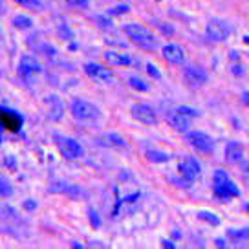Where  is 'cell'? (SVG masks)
<instances>
[{
	"instance_id": "ba28073f",
	"label": "cell",
	"mask_w": 249,
	"mask_h": 249,
	"mask_svg": "<svg viewBox=\"0 0 249 249\" xmlns=\"http://www.w3.org/2000/svg\"><path fill=\"white\" fill-rule=\"evenodd\" d=\"M181 77H183V83L189 88H202L207 83L209 75H207V71L203 70L202 66H198V64H187L185 68H183Z\"/></svg>"
},
{
	"instance_id": "d4e9b609",
	"label": "cell",
	"mask_w": 249,
	"mask_h": 249,
	"mask_svg": "<svg viewBox=\"0 0 249 249\" xmlns=\"http://www.w3.org/2000/svg\"><path fill=\"white\" fill-rule=\"evenodd\" d=\"M13 2L26 9H35V11L40 9V0H13Z\"/></svg>"
},
{
	"instance_id": "2e32d148",
	"label": "cell",
	"mask_w": 249,
	"mask_h": 249,
	"mask_svg": "<svg viewBox=\"0 0 249 249\" xmlns=\"http://www.w3.org/2000/svg\"><path fill=\"white\" fill-rule=\"evenodd\" d=\"M85 73L93 81H101V83H107V81H112V71H108L107 68H103V64H97V62H86L85 64Z\"/></svg>"
},
{
	"instance_id": "603a6c76",
	"label": "cell",
	"mask_w": 249,
	"mask_h": 249,
	"mask_svg": "<svg viewBox=\"0 0 249 249\" xmlns=\"http://www.w3.org/2000/svg\"><path fill=\"white\" fill-rule=\"evenodd\" d=\"M13 195V185L8 178L0 176V198H8V196Z\"/></svg>"
},
{
	"instance_id": "8fae6325",
	"label": "cell",
	"mask_w": 249,
	"mask_h": 249,
	"mask_svg": "<svg viewBox=\"0 0 249 249\" xmlns=\"http://www.w3.org/2000/svg\"><path fill=\"white\" fill-rule=\"evenodd\" d=\"M161 57L172 66H181L185 62V50L178 42H169L161 48Z\"/></svg>"
},
{
	"instance_id": "7a4b0ae2",
	"label": "cell",
	"mask_w": 249,
	"mask_h": 249,
	"mask_svg": "<svg viewBox=\"0 0 249 249\" xmlns=\"http://www.w3.org/2000/svg\"><path fill=\"white\" fill-rule=\"evenodd\" d=\"M213 193L220 200H233V198H238L242 195L238 185L224 169H216L213 172Z\"/></svg>"
},
{
	"instance_id": "d6a6232c",
	"label": "cell",
	"mask_w": 249,
	"mask_h": 249,
	"mask_svg": "<svg viewBox=\"0 0 249 249\" xmlns=\"http://www.w3.org/2000/svg\"><path fill=\"white\" fill-rule=\"evenodd\" d=\"M88 216L92 218V224H93V227H97V226H99V216H97V213H95V211H93V209H90V214H88Z\"/></svg>"
},
{
	"instance_id": "ac0fdd59",
	"label": "cell",
	"mask_w": 249,
	"mask_h": 249,
	"mask_svg": "<svg viewBox=\"0 0 249 249\" xmlns=\"http://www.w3.org/2000/svg\"><path fill=\"white\" fill-rule=\"evenodd\" d=\"M46 105H48V116L53 121H61L62 119V112H64V105L62 101L57 97V95H48L46 97Z\"/></svg>"
},
{
	"instance_id": "ffe728a7",
	"label": "cell",
	"mask_w": 249,
	"mask_h": 249,
	"mask_svg": "<svg viewBox=\"0 0 249 249\" xmlns=\"http://www.w3.org/2000/svg\"><path fill=\"white\" fill-rule=\"evenodd\" d=\"M11 24L15 26L17 30H30L31 26H33V20L28 15H15Z\"/></svg>"
},
{
	"instance_id": "f546056e",
	"label": "cell",
	"mask_w": 249,
	"mask_h": 249,
	"mask_svg": "<svg viewBox=\"0 0 249 249\" xmlns=\"http://www.w3.org/2000/svg\"><path fill=\"white\" fill-rule=\"evenodd\" d=\"M128 11H130L128 6L121 4V6H114V8H110L108 15H124V13H128Z\"/></svg>"
},
{
	"instance_id": "60d3db41",
	"label": "cell",
	"mask_w": 249,
	"mask_h": 249,
	"mask_svg": "<svg viewBox=\"0 0 249 249\" xmlns=\"http://www.w3.org/2000/svg\"><path fill=\"white\" fill-rule=\"evenodd\" d=\"M244 211H246V213L249 214V203H246V205H244Z\"/></svg>"
},
{
	"instance_id": "d590c367",
	"label": "cell",
	"mask_w": 249,
	"mask_h": 249,
	"mask_svg": "<svg viewBox=\"0 0 249 249\" xmlns=\"http://www.w3.org/2000/svg\"><path fill=\"white\" fill-rule=\"evenodd\" d=\"M95 20L99 22V26H101V28H103V26H105V28H110V24H112V22L108 20V18H103V17H97Z\"/></svg>"
},
{
	"instance_id": "ab89813d",
	"label": "cell",
	"mask_w": 249,
	"mask_h": 249,
	"mask_svg": "<svg viewBox=\"0 0 249 249\" xmlns=\"http://www.w3.org/2000/svg\"><path fill=\"white\" fill-rule=\"evenodd\" d=\"M216 246H218V248H226V240H220V238H216Z\"/></svg>"
},
{
	"instance_id": "1f68e13d",
	"label": "cell",
	"mask_w": 249,
	"mask_h": 249,
	"mask_svg": "<svg viewBox=\"0 0 249 249\" xmlns=\"http://www.w3.org/2000/svg\"><path fill=\"white\" fill-rule=\"evenodd\" d=\"M147 71H148V73H150V75H152V77H156V79H160V77H161V73H160V71L156 70V66H154V64H147Z\"/></svg>"
},
{
	"instance_id": "74e56055",
	"label": "cell",
	"mask_w": 249,
	"mask_h": 249,
	"mask_svg": "<svg viewBox=\"0 0 249 249\" xmlns=\"http://www.w3.org/2000/svg\"><path fill=\"white\" fill-rule=\"evenodd\" d=\"M161 246H163V248H167V249H176V248H178V246H176L172 240H161Z\"/></svg>"
},
{
	"instance_id": "8992f818",
	"label": "cell",
	"mask_w": 249,
	"mask_h": 249,
	"mask_svg": "<svg viewBox=\"0 0 249 249\" xmlns=\"http://www.w3.org/2000/svg\"><path fill=\"white\" fill-rule=\"evenodd\" d=\"M231 33H233V28L222 18H211L205 28V35L213 42H226L231 37Z\"/></svg>"
},
{
	"instance_id": "83f0119b",
	"label": "cell",
	"mask_w": 249,
	"mask_h": 249,
	"mask_svg": "<svg viewBox=\"0 0 249 249\" xmlns=\"http://www.w3.org/2000/svg\"><path fill=\"white\" fill-rule=\"evenodd\" d=\"M68 6L71 8H77V9H85L90 6V0H64Z\"/></svg>"
},
{
	"instance_id": "9a60e30c",
	"label": "cell",
	"mask_w": 249,
	"mask_h": 249,
	"mask_svg": "<svg viewBox=\"0 0 249 249\" xmlns=\"http://www.w3.org/2000/svg\"><path fill=\"white\" fill-rule=\"evenodd\" d=\"M167 123L171 124L174 130H178V132H187L189 130V126H191V117L183 116V114H179L176 108H172L167 112Z\"/></svg>"
},
{
	"instance_id": "e0dca14e",
	"label": "cell",
	"mask_w": 249,
	"mask_h": 249,
	"mask_svg": "<svg viewBox=\"0 0 249 249\" xmlns=\"http://www.w3.org/2000/svg\"><path fill=\"white\" fill-rule=\"evenodd\" d=\"M224 160L229 165H240L244 161V147L238 141H229L224 150Z\"/></svg>"
},
{
	"instance_id": "484cf974",
	"label": "cell",
	"mask_w": 249,
	"mask_h": 249,
	"mask_svg": "<svg viewBox=\"0 0 249 249\" xmlns=\"http://www.w3.org/2000/svg\"><path fill=\"white\" fill-rule=\"evenodd\" d=\"M179 114H183V116L191 117V119H195V117H200V112L196 108H191V107H185V105H181V107H176Z\"/></svg>"
},
{
	"instance_id": "f1b7e54d",
	"label": "cell",
	"mask_w": 249,
	"mask_h": 249,
	"mask_svg": "<svg viewBox=\"0 0 249 249\" xmlns=\"http://www.w3.org/2000/svg\"><path fill=\"white\" fill-rule=\"evenodd\" d=\"M158 28H160V31H161L163 35H167V37H172V35H174V28H172L171 24H167V22H158Z\"/></svg>"
},
{
	"instance_id": "8d00e7d4",
	"label": "cell",
	"mask_w": 249,
	"mask_h": 249,
	"mask_svg": "<svg viewBox=\"0 0 249 249\" xmlns=\"http://www.w3.org/2000/svg\"><path fill=\"white\" fill-rule=\"evenodd\" d=\"M240 101H242V105H244V107H248L249 108V92H244L240 95Z\"/></svg>"
},
{
	"instance_id": "cb8c5ba5",
	"label": "cell",
	"mask_w": 249,
	"mask_h": 249,
	"mask_svg": "<svg viewBox=\"0 0 249 249\" xmlns=\"http://www.w3.org/2000/svg\"><path fill=\"white\" fill-rule=\"evenodd\" d=\"M198 218L203 220V222H209L211 226H220V218L216 214H213L211 211H200L198 213Z\"/></svg>"
},
{
	"instance_id": "d6986e66",
	"label": "cell",
	"mask_w": 249,
	"mask_h": 249,
	"mask_svg": "<svg viewBox=\"0 0 249 249\" xmlns=\"http://www.w3.org/2000/svg\"><path fill=\"white\" fill-rule=\"evenodd\" d=\"M145 158H147L150 163H167V161H171L174 156L171 152L160 150V148H147L145 150Z\"/></svg>"
},
{
	"instance_id": "4dcf8cb0",
	"label": "cell",
	"mask_w": 249,
	"mask_h": 249,
	"mask_svg": "<svg viewBox=\"0 0 249 249\" xmlns=\"http://www.w3.org/2000/svg\"><path fill=\"white\" fill-rule=\"evenodd\" d=\"M108 140H112V145H116V147H126V141L117 134H108Z\"/></svg>"
},
{
	"instance_id": "7c38bea8",
	"label": "cell",
	"mask_w": 249,
	"mask_h": 249,
	"mask_svg": "<svg viewBox=\"0 0 249 249\" xmlns=\"http://www.w3.org/2000/svg\"><path fill=\"white\" fill-rule=\"evenodd\" d=\"M50 193H57V195H64V196H70V198H83L86 195L85 191L81 189L75 183H68V181H53L50 185Z\"/></svg>"
},
{
	"instance_id": "30bf717a",
	"label": "cell",
	"mask_w": 249,
	"mask_h": 249,
	"mask_svg": "<svg viewBox=\"0 0 249 249\" xmlns=\"http://www.w3.org/2000/svg\"><path fill=\"white\" fill-rule=\"evenodd\" d=\"M178 172H179V176L195 181V179L202 174V163L196 160L195 156H185V158L179 160Z\"/></svg>"
},
{
	"instance_id": "5bb4252c",
	"label": "cell",
	"mask_w": 249,
	"mask_h": 249,
	"mask_svg": "<svg viewBox=\"0 0 249 249\" xmlns=\"http://www.w3.org/2000/svg\"><path fill=\"white\" fill-rule=\"evenodd\" d=\"M0 124L4 128H8L9 132H18L20 126H22V117L13 110L0 108Z\"/></svg>"
},
{
	"instance_id": "3957f363",
	"label": "cell",
	"mask_w": 249,
	"mask_h": 249,
	"mask_svg": "<svg viewBox=\"0 0 249 249\" xmlns=\"http://www.w3.org/2000/svg\"><path fill=\"white\" fill-rule=\"evenodd\" d=\"M70 112H71V116L75 117L77 121H85V123L99 121L101 116H103L101 108H99L97 105H93L92 101H86V99H81V97L71 99Z\"/></svg>"
},
{
	"instance_id": "e575fe53",
	"label": "cell",
	"mask_w": 249,
	"mask_h": 249,
	"mask_svg": "<svg viewBox=\"0 0 249 249\" xmlns=\"http://www.w3.org/2000/svg\"><path fill=\"white\" fill-rule=\"evenodd\" d=\"M22 207H24L26 211H35V209H37V203L33 202V200H30V202H24V203H22Z\"/></svg>"
},
{
	"instance_id": "836d02e7",
	"label": "cell",
	"mask_w": 249,
	"mask_h": 249,
	"mask_svg": "<svg viewBox=\"0 0 249 249\" xmlns=\"http://www.w3.org/2000/svg\"><path fill=\"white\" fill-rule=\"evenodd\" d=\"M240 171H242V174H244L246 178H249V161H242V163H240Z\"/></svg>"
},
{
	"instance_id": "4fadbf2b",
	"label": "cell",
	"mask_w": 249,
	"mask_h": 249,
	"mask_svg": "<svg viewBox=\"0 0 249 249\" xmlns=\"http://www.w3.org/2000/svg\"><path fill=\"white\" fill-rule=\"evenodd\" d=\"M105 61L112 68H126V66L134 64V59L130 55L124 53V52H117V50H108L105 53Z\"/></svg>"
},
{
	"instance_id": "f35d334b",
	"label": "cell",
	"mask_w": 249,
	"mask_h": 249,
	"mask_svg": "<svg viewBox=\"0 0 249 249\" xmlns=\"http://www.w3.org/2000/svg\"><path fill=\"white\" fill-rule=\"evenodd\" d=\"M233 73H234V75H244L242 64H234V66H233Z\"/></svg>"
},
{
	"instance_id": "52a82bcc",
	"label": "cell",
	"mask_w": 249,
	"mask_h": 249,
	"mask_svg": "<svg viewBox=\"0 0 249 249\" xmlns=\"http://www.w3.org/2000/svg\"><path fill=\"white\" fill-rule=\"evenodd\" d=\"M130 116H132V119H136L138 123L145 124V126H156L158 124V114L147 103H134L130 107Z\"/></svg>"
},
{
	"instance_id": "44dd1931",
	"label": "cell",
	"mask_w": 249,
	"mask_h": 249,
	"mask_svg": "<svg viewBox=\"0 0 249 249\" xmlns=\"http://www.w3.org/2000/svg\"><path fill=\"white\" fill-rule=\"evenodd\" d=\"M227 236L231 240H249V227H242V229H227Z\"/></svg>"
},
{
	"instance_id": "6da1fadb",
	"label": "cell",
	"mask_w": 249,
	"mask_h": 249,
	"mask_svg": "<svg viewBox=\"0 0 249 249\" xmlns=\"http://www.w3.org/2000/svg\"><path fill=\"white\" fill-rule=\"evenodd\" d=\"M123 31L124 35L128 37V39L132 40L136 46H140L141 50H148V52H152L158 48V37H156L152 31L145 28V26H141L138 22H128L123 26Z\"/></svg>"
},
{
	"instance_id": "9c48e42d",
	"label": "cell",
	"mask_w": 249,
	"mask_h": 249,
	"mask_svg": "<svg viewBox=\"0 0 249 249\" xmlns=\"http://www.w3.org/2000/svg\"><path fill=\"white\" fill-rule=\"evenodd\" d=\"M42 71V66L39 64V61L31 55H22V59L18 62V68H17V73L22 81H31L35 75H39Z\"/></svg>"
},
{
	"instance_id": "277c9868",
	"label": "cell",
	"mask_w": 249,
	"mask_h": 249,
	"mask_svg": "<svg viewBox=\"0 0 249 249\" xmlns=\"http://www.w3.org/2000/svg\"><path fill=\"white\" fill-rule=\"evenodd\" d=\"M55 147L59 150V154L66 160V161H73L83 156V147L77 140H73L70 136H62V134H55Z\"/></svg>"
},
{
	"instance_id": "4316f807",
	"label": "cell",
	"mask_w": 249,
	"mask_h": 249,
	"mask_svg": "<svg viewBox=\"0 0 249 249\" xmlns=\"http://www.w3.org/2000/svg\"><path fill=\"white\" fill-rule=\"evenodd\" d=\"M57 31H59V37H62L64 40H71V39H73V33H71L70 28H68L66 24H61Z\"/></svg>"
},
{
	"instance_id": "5b68a950",
	"label": "cell",
	"mask_w": 249,
	"mask_h": 249,
	"mask_svg": "<svg viewBox=\"0 0 249 249\" xmlns=\"http://www.w3.org/2000/svg\"><path fill=\"white\" fill-rule=\"evenodd\" d=\"M185 140L191 147L195 148L196 152L200 154H213L214 148H216V141L211 138L209 134L202 132V130H187Z\"/></svg>"
},
{
	"instance_id": "7402d4cb",
	"label": "cell",
	"mask_w": 249,
	"mask_h": 249,
	"mask_svg": "<svg viewBox=\"0 0 249 249\" xmlns=\"http://www.w3.org/2000/svg\"><path fill=\"white\" fill-rule=\"evenodd\" d=\"M128 85H130V88L138 90V92H148V90H150V85L140 77H130L128 79Z\"/></svg>"
},
{
	"instance_id": "b9f144b4",
	"label": "cell",
	"mask_w": 249,
	"mask_h": 249,
	"mask_svg": "<svg viewBox=\"0 0 249 249\" xmlns=\"http://www.w3.org/2000/svg\"><path fill=\"white\" fill-rule=\"evenodd\" d=\"M244 42H246V44H249V35H246V37H244Z\"/></svg>"
}]
</instances>
